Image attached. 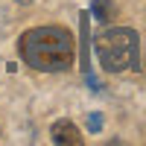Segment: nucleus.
<instances>
[{"label": "nucleus", "instance_id": "6", "mask_svg": "<svg viewBox=\"0 0 146 146\" xmlns=\"http://www.w3.org/2000/svg\"><path fill=\"white\" fill-rule=\"evenodd\" d=\"M18 3H23V6H27V3H29V0H18Z\"/></svg>", "mask_w": 146, "mask_h": 146}, {"label": "nucleus", "instance_id": "2", "mask_svg": "<svg viewBox=\"0 0 146 146\" xmlns=\"http://www.w3.org/2000/svg\"><path fill=\"white\" fill-rule=\"evenodd\" d=\"M94 50L100 64L108 73H123V70H135L140 62V38L135 29L129 27H111L96 35Z\"/></svg>", "mask_w": 146, "mask_h": 146}, {"label": "nucleus", "instance_id": "3", "mask_svg": "<svg viewBox=\"0 0 146 146\" xmlns=\"http://www.w3.org/2000/svg\"><path fill=\"white\" fill-rule=\"evenodd\" d=\"M50 135H53V143H62V146H79L82 143V131L70 120H56Z\"/></svg>", "mask_w": 146, "mask_h": 146}, {"label": "nucleus", "instance_id": "4", "mask_svg": "<svg viewBox=\"0 0 146 146\" xmlns=\"http://www.w3.org/2000/svg\"><path fill=\"white\" fill-rule=\"evenodd\" d=\"M91 9H94V15L100 21H111L114 18V3H111V0H94Z\"/></svg>", "mask_w": 146, "mask_h": 146}, {"label": "nucleus", "instance_id": "1", "mask_svg": "<svg viewBox=\"0 0 146 146\" xmlns=\"http://www.w3.org/2000/svg\"><path fill=\"white\" fill-rule=\"evenodd\" d=\"M21 56L41 73H58L73 64L76 41L64 27H35L21 35Z\"/></svg>", "mask_w": 146, "mask_h": 146}, {"label": "nucleus", "instance_id": "5", "mask_svg": "<svg viewBox=\"0 0 146 146\" xmlns=\"http://www.w3.org/2000/svg\"><path fill=\"white\" fill-rule=\"evenodd\" d=\"M88 126L96 131V129H100V114H91V120H88Z\"/></svg>", "mask_w": 146, "mask_h": 146}]
</instances>
